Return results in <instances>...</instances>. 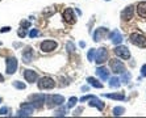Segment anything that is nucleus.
<instances>
[{"mask_svg":"<svg viewBox=\"0 0 146 118\" xmlns=\"http://www.w3.org/2000/svg\"><path fill=\"white\" fill-rule=\"evenodd\" d=\"M45 102H46V106L49 109H53L55 106H59V105L63 104L65 102V97L62 94H48Z\"/></svg>","mask_w":146,"mask_h":118,"instance_id":"obj_1","label":"nucleus"},{"mask_svg":"<svg viewBox=\"0 0 146 118\" xmlns=\"http://www.w3.org/2000/svg\"><path fill=\"white\" fill-rule=\"evenodd\" d=\"M129 40L133 45H136V46L141 47V49H145L146 47V37L143 34L138 33V32H134V33L130 34Z\"/></svg>","mask_w":146,"mask_h":118,"instance_id":"obj_2","label":"nucleus"},{"mask_svg":"<svg viewBox=\"0 0 146 118\" xmlns=\"http://www.w3.org/2000/svg\"><path fill=\"white\" fill-rule=\"evenodd\" d=\"M5 72L7 75H13L17 71V67H19V62L15 57H8L5 59Z\"/></svg>","mask_w":146,"mask_h":118,"instance_id":"obj_3","label":"nucleus"},{"mask_svg":"<svg viewBox=\"0 0 146 118\" xmlns=\"http://www.w3.org/2000/svg\"><path fill=\"white\" fill-rule=\"evenodd\" d=\"M37 87L38 89H53L55 87V81L50 78V76H44V78H41L37 83Z\"/></svg>","mask_w":146,"mask_h":118,"instance_id":"obj_4","label":"nucleus"},{"mask_svg":"<svg viewBox=\"0 0 146 118\" xmlns=\"http://www.w3.org/2000/svg\"><path fill=\"white\" fill-rule=\"evenodd\" d=\"M45 100H46V96H45V94H41V93L29 96V102H32V104H33V106L36 109L42 108V105H44Z\"/></svg>","mask_w":146,"mask_h":118,"instance_id":"obj_5","label":"nucleus"},{"mask_svg":"<svg viewBox=\"0 0 146 118\" xmlns=\"http://www.w3.org/2000/svg\"><path fill=\"white\" fill-rule=\"evenodd\" d=\"M58 44L55 41H51V40H45L41 42L40 45V49L41 51H44V53H50V51H54L57 49Z\"/></svg>","mask_w":146,"mask_h":118,"instance_id":"obj_6","label":"nucleus"},{"mask_svg":"<svg viewBox=\"0 0 146 118\" xmlns=\"http://www.w3.org/2000/svg\"><path fill=\"white\" fill-rule=\"evenodd\" d=\"M109 66H111V70L115 72V74H122V72H125V66L122 63L121 61L119 59H111L109 61Z\"/></svg>","mask_w":146,"mask_h":118,"instance_id":"obj_7","label":"nucleus"},{"mask_svg":"<svg viewBox=\"0 0 146 118\" xmlns=\"http://www.w3.org/2000/svg\"><path fill=\"white\" fill-rule=\"evenodd\" d=\"M115 54L117 55L121 59H129L130 58V51L126 46H122V45H117L115 47Z\"/></svg>","mask_w":146,"mask_h":118,"instance_id":"obj_8","label":"nucleus"},{"mask_svg":"<svg viewBox=\"0 0 146 118\" xmlns=\"http://www.w3.org/2000/svg\"><path fill=\"white\" fill-rule=\"evenodd\" d=\"M108 61V51L106 47H100L99 50H96V57H95V62L98 64H103L104 62Z\"/></svg>","mask_w":146,"mask_h":118,"instance_id":"obj_9","label":"nucleus"},{"mask_svg":"<svg viewBox=\"0 0 146 118\" xmlns=\"http://www.w3.org/2000/svg\"><path fill=\"white\" fill-rule=\"evenodd\" d=\"M62 17H63L65 22H67V24H75V21H76V17H75L72 8H66L63 11V13H62Z\"/></svg>","mask_w":146,"mask_h":118,"instance_id":"obj_10","label":"nucleus"},{"mask_svg":"<svg viewBox=\"0 0 146 118\" xmlns=\"http://www.w3.org/2000/svg\"><path fill=\"white\" fill-rule=\"evenodd\" d=\"M134 16V5H128L125 9L121 12V20L122 21H129Z\"/></svg>","mask_w":146,"mask_h":118,"instance_id":"obj_11","label":"nucleus"},{"mask_svg":"<svg viewBox=\"0 0 146 118\" xmlns=\"http://www.w3.org/2000/svg\"><path fill=\"white\" fill-rule=\"evenodd\" d=\"M24 78L29 84H32V83H36V81L38 80V74L33 70H25L24 71Z\"/></svg>","mask_w":146,"mask_h":118,"instance_id":"obj_12","label":"nucleus"},{"mask_svg":"<svg viewBox=\"0 0 146 118\" xmlns=\"http://www.w3.org/2000/svg\"><path fill=\"white\" fill-rule=\"evenodd\" d=\"M107 34H108V29L107 28H98L95 30V33H94V40L96 42H100L102 40H104L107 37Z\"/></svg>","mask_w":146,"mask_h":118,"instance_id":"obj_13","label":"nucleus"},{"mask_svg":"<svg viewBox=\"0 0 146 118\" xmlns=\"http://www.w3.org/2000/svg\"><path fill=\"white\" fill-rule=\"evenodd\" d=\"M96 75L102 81H106L109 79V71L106 67H98L96 68Z\"/></svg>","mask_w":146,"mask_h":118,"instance_id":"obj_14","label":"nucleus"},{"mask_svg":"<svg viewBox=\"0 0 146 118\" xmlns=\"http://www.w3.org/2000/svg\"><path fill=\"white\" fill-rule=\"evenodd\" d=\"M32 59H33V49L27 46L24 53H23V61H24L25 63H29V62H32Z\"/></svg>","mask_w":146,"mask_h":118,"instance_id":"obj_15","label":"nucleus"},{"mask_svg":"<svg viewBox=\"0 0 146 118\" xmlns=\"http://www.w3.org/2000/svg\"><path fill=\"white\" fill-rule=\"evenodd\" d=\"M111 41L113 45H120L122 42V34L119 30H113L111 33Z\"/></svg>","mask_w":146,"mask_h":118,"instance_id":"obj_16","label":"nucleus"},{"mask_svg":"<svg viewBox=\"0 0 146 118\" xmlns=\"http://www.w3.org/2000/svg\"><path fill=\"white\" fill-rule=\"evenodd\" d=\"M137 13L141 18H146V1H141L137 4Z\"/></svg>","mask_w":146,"mask_h":118,"instance_id":"obj_17","label":"nucleus"},{"mask_svg":"<svg viewBox=\"0 0 146 118\" xmlns=\"http://www.w3.org/2000/svg\"><path fill=\"white\" fill-rule=\"evenodd\" d=\"M88 105H90V106H95V108H98L99 110H103V109H104V104H103V102L100 101L99 98H96L95 96H94V97L90 100Z\"/></svg>","mask_w":146,"mask_h":118,"instance_id":"obj_18","label":"nucleus"},{"mask_svg":"<svg viewBox=\"0 0 146 118\" xmlns=\"http://www.w3.org/2000/svg\"><path fill=\"white\" fill-rule=\"evenodd\" d=\"M107 98H112V100H119V101H122L125 100V94L124 93H107L104 94Z\"/></svg>","mask_w":146,"mask_h":118,"instance_id":"obj_19","label":"nucleus"},{"mask_svg":"<svg viewBox=\"0 0 146 118\" xmlns=\"http://www.w3.org/2000/svg\"><path fill=\"white\" fill-rule=\"evenodd\" d=\"M87 83H88L90 85H92L94 88H103V83L96 80L95 78H87Z\"/></svg>","mask_w":146,"mask_h":118,"instance_id":"obj_20","label":"nucleus"},{"mask_svg":"<svg viewBox=\"0 0 146 118\" xmlns=\"http://www.w3.org/2000/svg\"><path fill=\"white\" fill-rule=\"evenodd\" d=\"M120 85H121V80L119 78L113 76V78L109 79V87L111 88H119Z\"/></svg>","mask_w":146,"mask_h":118,"instance_id":"obj_21","label":"nucleus"},{"mask_svg":"<svg viewBox=\"0 0 146 118\" xmlns=\"http://www.w3.org/2000/svg\"><path fill=\"white\" fill-rule=\"evenodd\" d=\"M129 81H130V72H128V71H125V72H122L121 83H124V84H128Z\"/></svg>","mask_w":146,"mask_h":118,"instance_id":"obj_22","label":"nucleus"},{"mask_svg":"<svg viewBox=\"0 0 146 118\" xmlns=\"http://www.w3.org/2000/svg\"><path fill=\"white\" fill-rule=\"evenodd\" d=\"M29 115H32V111L27 110V109H21L19 110V113H17V117H29Z\"/></svg>","mask_w":146,"mask_h":118,"instance_id":"obj_23","label":"nucleus"},{"mask_svg":"<svg viewBox=\"0 0 146 118\" xmlns=\"http://www.w3.org/2000/svg\"><path fill=\"white\" fill-rule=\"evenodd\" d=\"M125 113V109L122 108V106H116L113 108V115H122Z\"/></svg>","mask_w":146,"mask_h":118,"instance_id":"obj_24","label":"nucleus"},{"mask_svg":"<svg viewBox=\"0 0 146 118\" xmlns=\"http://www.w3.org/2000/svg\"><path fill=\"white\" fill-rule=\"evenodd\" d=\"M95 57H96V50H95V49H91V50L88 51V54H87V58H88V61H90V62L95 61Z\"/></svg>","mask_w":146,"mask_h":118,"instance_id":"obj_25","label":"nucleus"},{"mask_svg":"<svg viewBox=\"0 0 146 118\" xmlns=\"http://www.w3.org/2000/svg\"><path fill=\"white\" fill-rule=\"evenodd\" d=\"M76 102H78V98H76V97H71L70 100H68V102H67V108L68 109L74 108L75 105H76Z\"/></svg>","mask_w":146,"mask_h":118,"instance_id":"obj_26","label":"nucleus"},{"mask_svg":"<svg viewBox=\"0 0 146 118\" xmlns=\"http://www.w3.org/2000/svg\"><path fill=\"white\" fill-rule=\"evenodd\" d=\"M12 84H13V87H15V88H17V89H25V87H27V85H25L24 83H21V81H19V80L13 81Z\"/></svg>","mask_w":146,"mask_h":118,"instance_id":"obj_27","label":"nucleus"},{"mask_svg":"<svg viewBox=\"0 0 146 118\" xmlns=\"http://www.w3.org/2000/svg\"><path fill=\"white\" fill-rule=\"evenodd\" d=\"M20 26L23 28V29H29V28H31V21L29 20H23L20 22Z\"/></svg>","mask_w":146,"mask_h":118,"instance_id":"obj_28","label":"nucleus"},{"mask_svg":"<svg viewBox=\"0 0 146 118\" xmlns=\"http://www.w3.org/2000/svg\"><path fill=\"white\" fill-rule=\"evenodd\" d=\"M40 36V30L38 29H32L31 32H29V37L31 38H36V37H38Z\"/></svg>","mask_w":146,"mask_h":118,"instance_id":"obj_29","label":"nucleus"},{"mask_svg":"<svg viewBox=\"0 0 146 118\" xmlns=\"http://www.w3.org/2000/svg\"><path fill=\"white\" fill-rule=\"evenodd\" d=\"M9 111H11V109L8 106H3V108L0 109V115H7Z\"/></svg>","mask_w":146,"mask_h":118,"instance_id":"obj_30","label":"nucleus"},{"mask_svg":"<svg viewBox=\"0 0 146 118\" xmlns=\"http://www.w3.org/2000/svg\"><path fill=\"white\" fill-rule=\"evenodd\" d=\"M66 49H67V51H74L75 50L74 45H72L71 42H67V45H66Z\"/></svg>","mask_w":146,"mask_h":118,"instance_id":"obj_31","label":"nucleus"},{"mask_svg":"<svg viewBox=\"0 0 146 118\" xmlns=\"http://www.w3.org/2000/svg\"><path fill=\"white\" fill-rule=\"evenodd\" d=\"M25 30H27V29H23V28H21L20 30L17 32V34H19V36H20L21 38H23V37H25V36H27V32H25Z\"/></svg>","mask_w":146,"mask_h":118,"instance_id":"obj_32","label":"nucleus"},{"mask_svg":"<svg viewBox=\"0 0 146 118\" xmlns=\"http://www.w3.org/2000/svg\"><path fill=\"white\" fill-rule=\"evenodd\" d=\"M94 97L92 94H87V96H84V97L80 98V102H84V101H88V100H91V98Z\"/></svg>","mask_w":146,"mask_h":118,"instance_id":"obj_33","label":"nucleus"},{"mask_svg":"<svg viewBox=\"0 0 146 118\" xmlns=\"http://www.w3.org/2000/svg\"><path fill=\"white\" fill-rule=\"evenodd\" d=\"M66 114V110L65 109H59V110L55 111V115H65Z\"/></svg>","mask_w":146,"mask_h":118,"instance_id":"obj_34","label":"nucleus"},{"mask_svg":"<svg viewBox=\"0 0 146 118\" xmlns=\"http://www.w3.org/2000/svg\"><path fill=\"white\" fill-rule=\"evenodd\" d=\"M0 32H1V33H7V32H11V26H3L1 29H0Z\"/></svg>","mask_w":146,"mask_h":118,"instance_id":"obj_35","label":"nucleus"},{"mask_svg":"<svg viewBox=\"0 0 146 118\" xmlns=\"http://www.w3.org/2000/svg\"><path fill=\"white\" fill-rule=\"evenodd\" d=\"M141 75L146 78V64H143L142 67H141Z\"/></svg>","mask_w":146,"mask_h":118,"instance_id":"obj_36","label":"nucleus"},{"mask_svg":"<svg viewBox=\"0 0 146 118\" xmlns=\"http://www.w3.org/2000/svg\"><path fill=\"white\" fill-rule=\"evenodd\" d=\"M82 111H83V108H78V109H76V110H75V113H74V114H75V115H79V114H80V113H82Z\"/></svg>","mask_w":146,"mask_h":118,"instance_id":"obj_37","label":"nucleus"},{"mask_svg":"<svg viewBox=\"0 0 146 118\" xmlns=\"http://www.w3.org/2000/svg\"><path fill=\"white\" fill-rule=\"evenodd\" d=\"M3 81H4V78H3V75L0 74V83H3Z\"/></svg>","mask_w":146,"mask_h":118,"instance_id":"obj_38","label":"nucleus"},{"mask_svg":"<svg viewBox=\"0 0 146 118\" xmlns=\"http://www.w3.org/2000/svg\"><path fill=\"white\" fill-rule=\"evenodd\" d=\"M79 45H80V47H84V46H86V44H84V42H80V44H79Z\"/></svg>","mask_w":146,"mask_h":118,"instance_id":"obj_39","label":"nucleus"},{"mask_svg":"<svg viewBox=\"0 0 146 118\" xmlns=\"http://www.w3.org/2000/svg\"><path fill=\"white\" fill-rule=\"evenodd\" d=\"M1 101H3V98H1V97H0V102H1Z\"/></svg>","mask_w":146,"mask_h":118,"instance_id":"obj_40","label":"nucleus"},{"mask_svg":"<svg viewBox=\"0 0 146 118\" xmlns=\"http://www.w3.org/2000/svg\"><path fill=\"white\" fill-rule=\"evenodd\" d=\"M0 45H1V42H0Z\"/></svg>","mask_w":146,"mask_h":118,"instance_id":"obj_41","label":"nucleus"}]
</instances>
